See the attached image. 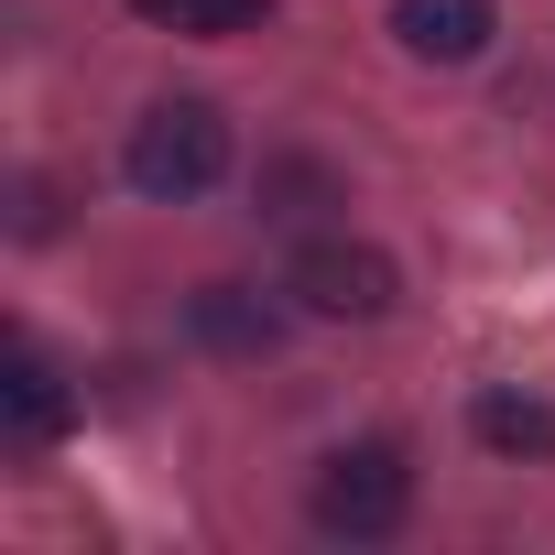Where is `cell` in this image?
Instances as JSON below:
<instances>
[{
  "label": "cell",
  "instance_id": "6da1fadb",
  "mask_svg": "<svg viewBox=\"0 0 555 555\" xmlns=\"http://www.w3.org/2000/svg\"><path fill=\"white\" fill-rule=\"evenodd\" d=\"M120 175L142 185V196H207L218 175H229V120L207 109V99H153L142 120H131V142H120Z\"/></svg>",
  "mask_w": 555,
  "mask_h": 555
},
{
  "label": "cell",
  "instance_id": "8992f818",
  "mask_svg": "<svg viewBox=\"0 0 555 555\" xmlns=\"http://www.w3.org/2000/svg\"><path fill=\"white\" fill-rule=\"evenodd\" d=\"M468 436H479L490 457H555V403H533V392H479V403H468Z\"/></svg>",
  "mask_w": 555,
  "mask_h": 555
},
{
  "label": "cell",
  "instance_id": "ba28073f",
  "mask_svg": "<svg viewBox=\"0 0 555 555\" xmlns=\"http://www.w3.org/2000/svg\"><path fill=\"white\" fill-rule=\"evenodd\" d=\"M142 23H164V34H240V23H261L272 0H131Z\"/></svg>",
  "mask_w": 555,
  "mask_h": 555
},
{
  "label": "cell",
  "instance_id": "5b68a950",
  "mask_svg": "<svg viewBox=\"0 0 555 555\" xmlns=\"http://www.w3.org/2000/svg\"><path fill=\"white\" fill-rule=\"evenodd\" d=\"M66 414H77V392L55 382V360H44V349H12V360H0V425H12L23 447H55V436H66Z\"/></svg>",
  "mask_w": 555,
  "mask_h": 555
},
{
  "label": "cell",
  "instance_id": "52a82bcc",
  "mask_svg": "<svg viewBox=\"0 0 555 555\" xmlns=\"http://www.w3.org/2000/svg\"><path fill=\"white\" fill-rule=\"evenodd\" d=\"M196 338L229 349V360H261V349H272V306L240 295V284H207V295H196Z\"/></svg>",
  "mask_w": 555,
  "mask_h": 555
},
{
  "label": "cell",
  "instance_id": "277c9868",
  "mask_svg": "<svg viewBox=\"0 0 555 555\" xmlns=\"http://www.w3.org/2000/svg\"><path fill=\"white\" fill-rule=\"evenodd\" d=\"M392 34L414 66H468L490 44V0H392Z\"/></svg>",
  "mask_w": 555,
  "mask_h": 555
},
{
  "label": "cell",
  "instance_id": "3957f363",
  "mask_svg": "<svg viewBox=\"0 0 555 555\" xmlns=\"http://www.w3.org/2000/svg\"><path fill=\"white\" fill-rule=\"evenodd\" d=\"M284 295H295L306 317H392L403 272H392V250H371V240H306Z\"/></svg>",
  "mask_w": 555,
  "mask_h": 555
},
{
  "label": "cell",
  "instance_id": "7a4b0ae2",
  "mask_svg": "<svg viewBox=\"0 0 555 555\" xmlns=\"http://www.w3.org/2000/svg\"><path fill=\"white\" fill-rule=\"evenodd\" d=\"M317 522L327 533H349V544H382L403 512H414V468L392 457V447H338L327 468H317Z\"/></svg>",
  "mask_w": 555,
  "mask_h": 555
}]
</instances>
